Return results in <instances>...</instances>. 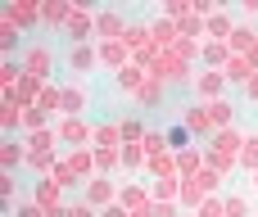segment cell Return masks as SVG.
Instances as JSON below:
<instances>
[{
  "mask_svg": "<svg viewBox=\"0 0 258 217\" xmlns=\"http://www.w3.org/2000/svg\"><path fill=\"white\" fill-rule=\"evenodd\" d=\"M195 86H200V95H204L209 104H218V100H222V86H227V73H200Z\"/></svg>",
  "mask_w": 258,
  "mask_h": 217,
  "instance_id": "4",
  "label": "cell"
},
{
  "mask_svg": "<svg viewBox=\"0 0 258 217\" xmlns=\"http://www.w3.org/2000/svg\"><path fill=\"white\" fill-rule=\"evenodd\" d=\"M145 204H150V195H145L141 186H132V190H122V208H127V213H136V208H145Z\"/></svg>",
  "mask_w": 258,
  "mask_h": 217,
  "instance_id": "10",
  "label": "cell"
},
{
  "mask_svg": "<svg viewBox=\"0 0 258 217\" xmlns=\"http://www.w3.org/2000/svg\"><path fill=\"white\" fill-rule=\"evenodd\" d=\"M68 59H73V63H77L82 73H86V68L95 63V54H91V45H73V54H68Z\"/></svg>",
  "mask_w": 258,
  "mask_h": 217,
  "instance_id": "14",
  "label": "cell"
},
{
  "mask_svg": "<svg viewBox=\"0 0 258 217\" xmlns=\"http://www.w3.org/2000/svg\"><path fill=\"white\" fill-rule=\"evenodd\" d=\"M200 217H227V204L222 199H204L200 204Z\"/></svg>",
  "mask_w": 258,
  "mask_h": 217,
  "instance_id": "19",
  "label": "cell"
},
{
  "mask_svg": "<svg viewBox=\"0 0 258 217\" xmlns=\"http://www.w3.org/2000/svg\"><path fill=\"white\" fill-rule=\"evenodd\" d=\"M18 41H23V36H18V27L5 18V23H0V45H5V50H18Z\"/></svg>",
  "mask_w": 258,
  "mask_h": 217,
  "instance_id": "13",
  "label": "cell"
},
{
  "mask_svg": "<svg viewBox=\"0 0 258 217\" xmlns=\"http://www.w3.org/2000/svg\"><path fill=\"white\" fill-rule=\"evenodd\" d=\"M154 195H159V199H163V204H172V199H177V195H181V186H177V181H168V177H163V181H159V186H154Z\"/></svg>",
  "mask_w": 258,
  "mask_h": 217,
  "instance_id": "16",
  "label": "cell"
},
{
  "mask_svg": "<svg viewBox=\"0 0 258 217\" xmlns=\"http://www.w3.org/2000/svg\"><path fill=\"white\" fill-rule=\"evenodd\" d=\"M0 159H5V168H18V159H23V150H18L14 140H9V145L0 150Z\"/></svg>",
  "mask_w": 258,
  "mask_h": 217,
  "instance_id": "22",
  "label": "cell"
},
{
  "mask_svg": "<svg viewBox=\"0 0 258 217\" xmlns=\"http://www.w3.org/2000/svg\"><path fill=\"white\" fill-rule=\"evenodd\" d=\"M95 32H100L104 41H113V36L122 32V18H118V14H95ZM122 36H127V32H122Z\"/></svg>",
  "mask_w": 258,
  "mask_h": 217,
  "instance_id": "7",
  "label": "cell"
},
{
  "mask_svg": "<svg viewBox=\"0 0 258 217\" xmlns=\"http://www.w3.org/2000/svg\"><path fill=\"white\" fill-rule=\"evenodd\" d=\"M186 127H190V131H209V127H213V122H209V109H204V104L190 109V113H186Z\"/></svg>",
  "mask_w": 258,
  "mask_h": 217,
  "instance_id": "12",
  "label": "cell"
},
{
  "mask_svg": "<svg viewBox=\"0 0 258 217\" xmlns=\"http://www.w3.org/2000/svg\"><path fill=\"white\" fill-rule=\"evenodd\" d=\"M245 213H249V204H245L240 195H231V199H227V217H245Z\"/></svg>",
  "mask_w": 258,
  "mask_h": 217,
  "instance_id": "23",
  "label": "cell"
},
{
  "mask_svg": "<svg viewBox=\"0 0 258 217\" xmlns=\"http://www.w3.org/2000/svg\"><path fill=\"white\" fill-rule=\"evenodd\" d=\"M100 59L104 63H122L127 59V41H100Z\"/></svg>",
  "mask_w": 258,
  "mask_h": 217,
  "instance_id": "9",
  "label": "cell"
},
{
  "mask_svg": "<svg viewBox=\"0 0 258 217\" xmlns=\"http://www.w3.org/2000/svg\"><path fill=\"white\" fill-rule=\"evenodd\" d=\"M245 68H249V59H231V73H227V82H245V86H249V73H245Z\"/></svg>",
  "mask_w": 258,
  "mask_h": 217,
  "instance_id": "18",
  "label": "cell"
},
{
  "mask_svg": "<svg viewBox=\"0 0 258 217\" xmlns=\"http://www.w3.org/2000/svg\"><path fill=\"white\" fill-rule=\"evenodd\" d=\"M86 136H95V131H86V122H77V118H68V122L59 127V140H63V145H73V150H77Z\"/></svg>",
  "mask_w": 258,
  "mask_h": 217,
  "instance_id": "5",
  "label": "cell"
},
{
  "mask_svg": "<svg viewBox=\"0 0 258 217\" xmlns=\"http://www.w3.org/2000/svg\"><path fill=\"white\" fill-rule=\"evenodd\" d=\"M14 217H45V208L32 199V204H18V208H14Z\"/></svg>",
  "mask_w": 258,
  "mask_h": 217,
  "instance_id": "24",
  "label": "cell"
},
{
  "mask_svg": "<svg viewBox=\"0 0 258 217\" xmlns=\"http://www.w3.org/2000/svg\"><path fill=\"white\" fill-rule=\"evenodd\" d=\"M231 45H236V50H249V32H245V27H236V36H231Z\"/></svg>",
  "mask_w": 258,
  "mask_h": 217,
  "instance_id": "31",
  "label": "cell"
},
{
  "mask_svg": "<svg viewBox=\"0 0 258 217\" xmlns=\"http://www.w3.org/2000/svg\"><path fill=\"white\" fill-rule=\"evenodd\" d=\"M23 122H27V127H41V122H45V109H27Z\"/></svg>",
  "mask_w": 258,
  "mask_h": 217,
  "instance_id": "30",
  "label": "cell"
},
{
  "mask_svg": "<svg viewBox=\"0 0 258 217\" xmlns=\"http://www.w3.org/2000/svg\"><path fill=\"white\" fill-rule=\"evenodd\" d=\"M113 199H118V190H113L109 181H100V177H95V181H86V204H91V208H100V213H104V208H113Z\"/></svg>",
  "mask_w": 258,
  "mask_h": 217,
  "instance_id": "2",
  "label": "cell"
},
{
  "mask_svg": "<svg viewBox=\"0 0 258 217\" xmlns=\"http://www.w3.org/2000/svg\"><path fill=\"white\" fill-rule=\"evenodd\" d=\"M63 32H68V41H73V45H86V36H91V14H86V9L68 14V27H63Z\"/></svg>",
  "mask_w": 258,
  "mask_h": 217,
  "instance_id": "3",
  "label": "cell"
},
{
  "mask_svg": "<svg viewBox=\"0 0 258 217\" xmlns=\"http://www.w3.org/2000/svg\"><path fill=\"white\" fill-rule=\"evenodd\" d=\"M254 186H258V181H254Z\"/></svg>",
  "mask_w": 258,
  "mask_h": 217,
  "instance_id": "37",
  "label": "cell"
},
{
  "mask_svg": "<svg viewBox=\"0 0 258 217\" xmlns=\"http://www.w3.org/2000/svg\"><path fill=\"white\" fill-rule=\"evenodd\" d=\"M100 217H132V213H127L122 204H113V208H104V213H100Z\"/></svg>",
  "mask_w": 258,
  "mask_h": 217,
  "instance_id": "35",
  "label": "cell"
},
{
  "mask_svg": "<svg viewBox=\"0 0 258 217\" xmlns=\"http://www.w3.org/2000/svg\"><path fill=\"white\" fill-rule=\"evenodd\" d=\"M204 109H209V122H213V127L231 122V104H227V100H218V104H204Z\"/></svg>",
  "mask_w": 258,
  "mask_h": 217,
  "instance_id": "11",
  "label": "cell"
},
{
  "mask_svg": "<svg viewBox=\"0 0 258 217\" xmlns=\"http://www.w3.org/2000/svg\"><path fill=\"white\" fill-rule=\"evenodd\" d=\"M95 150H118V140H122V127H113V122H104V127H95Z\"/></svg>",
  "mask_w": 258,
  "mask_h": 217,
  "instance_id": "6",
  "label": "cell"
},
{
  "mask_svg": "<svg viewBox=\"0 0 258 217\" xmlns=\"http://www.w3.org/2000/svg\"><path fill=\"white\" fill-rule=\"evenodd\" d=\"M168 145H172V150H186V145H190V131H186V127H172V131H168Z\"/></svg>",
  "mask_w": 258,
  "mask_h": 217,
  "instance_id": "21",
  "label": "cell"
},
{
  "mask_svg": "<svg viewBox=\"0 0 258 217\" xmlns=\"http://www.w3.org/2000/svg\"><path fill=\"white\" fill-rule=\"evenodd\" d=\"M141 154H145V145H127V150H122V163H127V168H136V163H141Z\"/></svg>",
  "mask_w": 258,
  "mask_h": 217,
  "instance_id": "29",
  "label": "cell"
},
{
  "mask_svg": "<svg viewBox=\"0 0 258 217\" xmlns=\"http://www.w3.org/2000/svg\"><path fill=\"white\" fill-rule=\"evenodd\" d=\"M122 41H127V45H141V41H145V32H141V27H127V36H122Z\"/></svg>",
  "mask_w": 258,
  "mask_h": 217,
  "instance_id": "34",
  "label": "cell"
},
{
  "mask_svg": "<svg viewBox=\"0 0 258 217\" xmlns=\"http://www.w3.org/2000/svg\"><path fill=\"white\" fill-rule=\"evenodd\" d=\"M23 68H27V77H50V68H54V54L45 50V45H23Z\"/></svg>",
  "mask_w": 258,
  "mask_h": 217,
  "instance_id": "1",
  "label": "cell"
},
{
  "mask_svg": "<svg viewBox=\"0 0 258 217\" xmlns=\"http://www.w3.org/2000/svg\"><path fill=\"white\" fill-rule=\"evenodd\" d=\"M154 217H181V213H177V204H154Z\"/></svg>",
  "mask_w": 258,
  "mask_h": 217,
  "instance_id": "33",
  "label": "cell"
},
{
  "mask_svg": "<svg viewBox=\"0 0 258 217\" xmlns=\"http://www.w3.org/2000/svg\"><path fill=\"white\" fill-rule=\"evenodd\" d=\"M249 95H254V100H258V77H249Z\"/></svg>",
  "mask_w": 258,
  "mask_h": 217,
  "instance_id": "36",
  "label": "cell"
},
{
  "mask_svg": "<svg viewBox=\"0 0 258 217\" xmlns=\"http://www.w3.org/2000/svg\"><path fill=\"white\" fill-rule=\"evenodd\" d=\"M95 159H100V168H113V163H118V150H100Z\"/></svg>",
  "mask_w": 258,
  "mask_h": 217,
  "instance_id": "32",
  "label": "cell"
},
{
  "mask_svg": "<svg viewBox=\"0 0 258 217\" xmlns=\"http://www.w3.org/2000/svg\"><path fill=\"white\" fill-rule=\"evenodd\" d=\"M209 32H213L218 41H222V36H236V32H231V18H227V14H218V18L209 23Z\"/></svg>",
  "mask_w": 258,
  "mask_h": 217,
  "instance_id": "17",
  "label": "cell"
},
{
  "mask_svg": "<svg viewBox=\"0 0 258 217\" xmlns=\"http://www.w3.org/2000/svg\"><path fill=\"white\" fill-rule=\"evenodd\" d=\"M18 73H23L18 63H5V68H0V86H14V82H18Z\"/></svg>",
  "mask_w": 258,
  "mask_h": 217,
  "instance_id": "28",
  "label": "cell"
},
{
  "mask_svg": "<svg viewBox=\"0 0 258 217\" xmlns=\"http://www.w3.org/2000/svg\"><path fill=\"white\" fill-rule=\"evenodd\" d=\"M68 217H100V208H91V204L82 199V204H68Z\"/></svg>",
  "mask_w": 258,
  "mask_h": 217,
  "instance_id": "25",
  "label": "cell"
},
{
  "mask_svg": "<svg viewBox=\"0 0 258 217\" xmlns=\"http://www.w3.org/2000/svg\"><path fill=\"white\" fill-rule=\"evenodd\" d=\"M0 122H5V127H9V131H14V127H18V122H23V118H18V104H14V100H9V104H5V109H0Z\"/></svg>",
  "mask_w": 258,
  "mask_h": 217,
  "instance_id": "20",
  "label": "cell"
},
{
  "mask_svg": "<svg viewBox=\"0 0 258 217\" xmlns=\"http://www.w3.org/2000/svg\"><path fill=\"white\" fill-rule=\"evenodd\" d=\"M63 109H68V118H77L86 109V91L82 86H63Z\"/></svg>",
  "mask_w": 258,
  "mask_h": 217,
  "instance_id": "8",
  "label": "cell"
},
{
  "mask_svg": "<svg viewBox=\"0 0 258 217\" xmlns=\"http://www.w3.org/2000/svg\"><path fill=\"white\" fill-rule=\"evenodd\" d=\"M227 59V45H204V63H222Z\"/></svg>",
  "mask_w": 258,
  "mask_h": 217,
  "instance_id": "27",
  "label": "cell"
},
{
  "mask_svg": "<svg viewBox=\"0 0 258 217\" xmlns=\"http://www.w3.org/2000/svg\"><path fill=\"white\" fill-rule=\"evenodd\" d=\"M63 14H73V9H63V5H45V9H41V18H45V23H59Z\"/></svg>",
  "mask_w": 258,
  "mask_h": 217,
  "instance_id": "26",
  "label": "cell"
},
{
  "mask_svg": "<svg viewBox=\"0 0 258 217\" xmlns=\"http://www.w3.org/2000/svg\"><path fill=\"white\" fill-rule=\"evenodd\" d=\"M118 86H122V91H136V86H141V68H122V73H118ZM141 91H145V86H141Z\"/></svg>",
  "mask_w": 258,
  "mask_h": 217,
  "instance_id": "15",
  "label": "cell"
}]
</instances>
